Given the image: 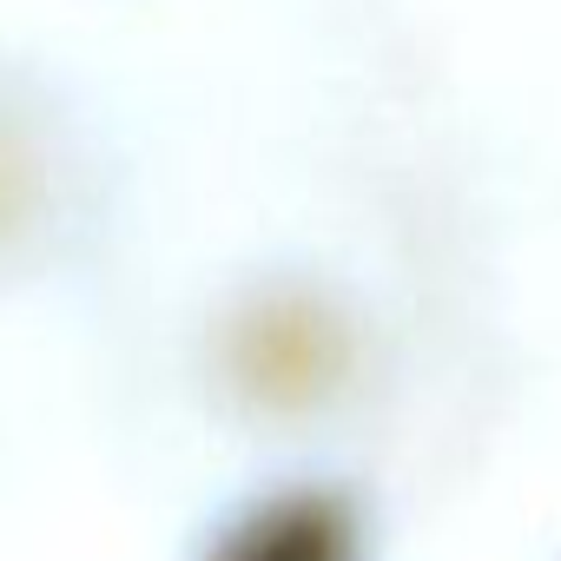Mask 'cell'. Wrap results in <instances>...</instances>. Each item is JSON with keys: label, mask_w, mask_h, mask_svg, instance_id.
<instances>
[{"label": "cell", "mask_w": 561, "mask_h": 561, "mask_svg": "<svg viewBox=\"0 0 561 561\" xmlns=\"http://www.w3.org/2000/svg\"><path fill=\"white\" fill-rule=\"evenodd\" d=\"M73 133L41 87L0 80V264L41 251L73 211Z\"/></svg>", "instance_id": "1"}]
</instances>
